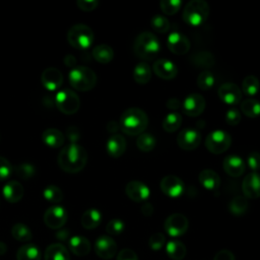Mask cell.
<instances>
[{"label":"cell","mask_w":260,"mask_h":260,"mask_svg":"<svg viewBox=\"0 0 260 260\" xmlns=\"http://www.w3.org/2000/svg\"><path fill=\"white\" fill-rule=\"evenodd\" d=\"M87 152L76 143L64 146L58 155V165L66 173H78L86 165Z\"/></svg>","instance_id":"1"},{"label":"cell","mask_w":260,"mask_h":260,"mask_svg":"<svg viewBox=\"0 0 260 260\" xmlns=\"http://www.w3.org/2000/svg\"><path fill=\"white\" fill-rule=\"evenodd\" d=\"M119 125L125 134L138 136L146 129L148 117L146 113L139 108H129L121 115Z\"/></svg>","instance_id":"2"},{"label":"cell","mask_w":260,"mask_h":260,"mask_svg":"<svg viewBox=\"0 0 260 260\" xmlns=\"http://www.w3.org/2000/svg\"><path fill=\"white\" fill-rule=\"evenodd\" d=\"M133 51L138 58L145 61H151L158 55L160 51V44L153 34L143 31L136 37L133 45Z\"/></svg>","instance_id":"3"},{"label":"cell","mask_w":260,"mask_h":260,"mask_svg":"<svg viewBox=\"0 0 260 260\" xmlns=\"http://www.w3.org/2000/svg\"><path fill=\"white\" fill-rule=\"evenodd\" d=\"M209 15V5L203 0H192L183 10V20L191 26H199L205 22Z\"/></svg>","instance_id":"4"},{"label":"cell","mask_w":260,"mask_h":260,"mask_svg":"<svg viewBox=\"0 0 260 260\" xmlns=\"http://www.w3.org/2000/svg\"><path fill=\"white\" fill-rule=\"evenodd\" d=\"M69 81L73 88L87 91L96 84V75L93 70L86 66H76L69 73Z\"/></svg>","instance_id":"5"},{"label":"cell","mask_w":260,"mask_h":260,"mask_svg":"<svg viewBox=\"0 0 260 260\" xmlns=\"http://www.w3.org/2000/svg\"><path fill=\"white\" fill-rule=\"evenodd\" d=\"M94 36L92 29L83 23H77L70 27L67 34V40L69 44L79 50H85L89 48L93 42Z\"/></svg>","instance_id":"6"},{"label":"cell","mask_w":260,"mask_h":260,"mask_svg":"<svg viewBox=\"0 0 260 260\" xmlns=\"http://www.w3.org/2000/svg\"><path fill=\"white\" fill-rule=\"evenodd\" d=\"M55 102L59 111L65 115L75 114L80 107V100L78 95L69 88L59 90L56 94Z\"/></svg>","instance_id":"7"},{"label":"cell","mask_w":260,"mask_h":260,"mask_svg":"<svg viewBox=\"0 0 260 260\" xmlns=\"http://www.w3.org/2000/svg\"><path fill=\"white\" fill-rule=\"evenodd\" d=\"M232 144L231 135L220 129L210 132L205 139V147L213 154H219L226 151Z\"/></svg>","instance_id":"8"},{"label":"cell","mask_w":260,"mask_h":260,"mask_svg":"<svg viewBox=\"0 0 260 260\" xmlns=\"http://www.w3.org/2000/svg\"><path fill=\"white\" fill-rule=\"evenodd\" d=\"M189 226L188 218L182 213H173L165 220L164 228L167 234L171 237L177 238L183 236Z\"/></svg>","instance_id":"9"},{"label":"cell","mask_w":260,"mask_h":260,"mask_svg":"<svg viewBox=\"0 0 260 260\" xmlns=\"http://www.w3.org/2000/svg\"><path fill=\"white\" fill-rule=\"evenodd\" d=\"M67 221L66 209L60 205L49 207L44 214L45 224L53 230L61 229Z\"/></svg>","instance_id":"10"},{"label":"cell","mask_w":260,"mask_h":260,"mask_svg":"<svg viewBox=\"0 0 260 260\" xmlns=\"http://www.w3.org/2000/svg\"><path fill=\"white\" fill-rule=\"evenodd\" d=\"M159 187L162 193L171 198L180 197L185 190V184L182 181V179L174 175L164 177L160 180Z\"/></svg>","instance_id":"11"},{"label":"cell","mask_w":260,"mask_h":260,"mask_svg":"<svg viewBox=\"0 0 260 260\" xmlns=\"http://www.w3.org/2000/svg\"><path fill=\"white\" fill-rule=\"evenodd\" d=\"M117 250V243L110 236H101L94 242V252L102 259H112L116 256Z\"/></svg>","instance_id":"12"},{"label":"cell","mask_w":260,"mask_h":260,"mask_svg":"<svg viewBox=\"0 0 260 260\" xmlns=\"http://www.w3.org/2000/svg\"><path fill=\"white\" fill-rule=\"evenodd\" d=\"M205 104V100L201 94L190 93L183 101V113L189 117H197L203 113Z\"/></svg>","instance_id":"13"},{"label":"cell","mask_w":260,"mask_h":260,"mask_svg":"<svg viewBox=\"0 0 260 260\" xmlns=\"http://www.w3.org/2000/svg\"><path fill=\"white\" fill-rule=\"evenodd\" d=\"M217 94L220 101L229 106H236L242 100V91L240 87L233 82L222 83L217 90Z\"/></svg>","instance_id":"14"},{"label":"cell","mask_w":260,"mask_h":260,"mask_svg":"<svg viewBox=\"0 0 260 260\" xmlns=\"http://www.w3.org/2000/svg\"><path fill=\"white\" fill-rule=\"evenodd\" d=\"M167 45L169 50L175 55H185L190 50V41L179 31H172L168 36Z\"/></svg>","instance_id":"15"},{"label":"cell","mask_w":260,"mask_h":260,"mask_svg":"<svg viewBox=\"0 0 260 260\" xmlns=\"http://www.w3.org/2000/svg\"><path fill=\"white\" fill-rule=\"evenodd\" d=\"M201 141L200 133L193 128H186L182 130L177 136V143L180 148L184 150L196 149Z\"/></svg>","instance_id":"16"},{"label":"cell","mask_w":260,"mask_h":260,"mask_svg":"<svg viewBox=\"0 0 260 260\" xmlns=\"http://www.w3.org/2000/svg\"><path fill=\"white\" fill-rule=\"evenodd\" d=\"M125 193L134 202H144L150 196L149 188L140 181H130L125 187Z\"/></svg>","instance_id":"17"},{"label":"cell","mask_w":260,"mask_h":260,"mask_svg":"<svg viewBox=\"0 0 260 260\" xmlns=\"http://www.w3.org/2000/svg\"><path fill=\"white\" fill-rule=\"evenodd\" d=\"M152 70L156 76L165 80L174 79L178 74L176 64L173 61L165 58L156 60L152 65Z\"/></svg>","instance_id":"18"},{"label":"cell","mask_w":260,"mask_h":260,"mask_svg":"<svg viewBox=\"0 0 260 260\" xmlns=\"http://www.w3.org/2000/svg\"><path fill=\"white\" fill-rule=\"evenodd\" d=\"M242 190L244 196L249 199L260 197V175L257 172L249 173L243 180Z\"/></svg>","instance_id":"19"},{"label":"cell","mask_w":260,"mask_h":260,"mask_svg":"<svg viewBox=\"0 0 260 260\" xmlns=\"http://www.w3.org/2000/svg\"><path fill=\"white\" fill-rule=\"evenodd\" d=\"M222 168L229 176L237 178L244 174L246 170V164L239 155L229 154L223 158Z\"/></svg>","instance_id":"20"},{"label":"cell","mask_w":260,"mask_h":260,"mask_svg":"<svg viewBox=\"0 0 260 260\" xmlns=\"http://www.w3.org/2000/svg\"><path fill=\"white\" fill-rule=\"evenodd\" d=\"M41 81L47 89L55 90L61 86L63 82V75L57 68L49 67L43 71L41 75Z\"/></svg>","instance_id":"21"},{"label":"cell","mask_w":260,"mask_h":260,"mask_svg":"<svg viewBox=\"0 0 260 260\" xmlns=\"http://www.w3.org/2000/svg\"><path fill=\"white\" fill-rule=\"evenodd\" d=\"M68 246L70 251L79 257L86 256L91 249L90 242L83 236L71 237L68 241Z\"/></svg>","instance_id":"22"},{"label":"cell","mask_w":260,"mask_h":260,"mask_svg":"<svg viewBox=\"0 0 260 260\" xmlns=\"http://www.w3.org/2000/svg\"><path fill=\"white\" fill-rule=\"evenodd\" d=\"M198 180H199V183L201 184V186L204 189L209 190V191H214V190L218 189V187L220 185V178H219L218 174L210 169L202 170L199 173Z\"/></svg>","instance_id":"23"},{"label":"cell","mask_w":260,"mask_h":260,"mask_svg":"<svg viewBox=\"0 0 260 260\" xmlns=\"http://www.w3.org/2000/svg\"><path fill=\"white\" fill-rule=\"evenodd\" d=\"M107 152L112 157H120L126 150V140L120 134L112 135L107 141Z\"/></svg>","instance_id":"24"},{"label":"cell","mask_w":260,"mask_h":260,"mask_svg":"<svg viewBox=\"0 0 260 260\" xmlns=\"http://www.w3.org/2000/svg\"><path fill=\"white\" fill-rule=\"evenodd\" d=\"M23 193L24 190L22 185L15 180L9 181L3 188L4 198L10 203L18 202L22 198Z\"/></svg>","instance_id":"25"},{"label":"cell","mask_w":260,"mask_h":260,"mask_svg":"<svg viewBox=\"0 0 260 260\" xmlns=\"http://www.w3.org/2000/svg\"><path fill=\"white\" fill-rule=\"evenodd\" d=\"M45 260H70L68 249L60 243L49 245L45 251Z\"/></svg>","instance_id":"26"},{"label":"cell","mask_w":260,"mask_h":260,"mask_svg":"<svg viewBox=\"0 0 260 260\" xmlns=\"http://www.w3.org/2000/svg\"><path fill=\"white\" fill-rule=\"evenodd\" d=\"M102 221V213L100 210L90 208L83 212L81 215V225L86 230H93L100 225Z\"/></svg>","instance_id":"27"},{"label":"cell","mask_w":260,"mask_h":260,"mask_svg":"<svg viewBox=\"0 0 260 260\" xmlns=\"http://www.w3.org/2000/svg\"><path fill=\"white\" fill-rule=\"evenodd\" d=\"M42 139L46 145L56 148V147L62 146V144L64 143L65 137H64L63 133L61 131H59L58 129L50 128L43 132Z\"/></svg>","instance_id":"28"},{"label":"cell","mask_w":260,"mask_h":260,"mask_svg":"<svg viewBox=\"0 0 260 260\" xmlns=\"http://www.w3.org/2000/svg\"><path fill=\"white\" fill-rule=\"evenodd\" d=\"M166 253L173 260H182L187 254V249L183 242L171 240L166 245Z\"/></svg>","instance_id":"29"},{"label":"cell","mask_w":260,"mask_h":260,"mask_svg":"<svg viewBox=\"0 0 260 260\" xmlns=\"http://www.w3.org/2000/svg\"><path fill=\"white\" fill-rule=\"evenodd\" d=\"M40 249L30 243L24 244L16 251V260H41Z\"/></svg>","instance_id":"30"},{"label":"cell","mask_w":260,"mask_h":260,"mask_svg":"<svg viewBox=\"0 0 260 260\" xmlns=\"http://www.w3.org/2000/svg\"><path fill=\"white\" fill-rule=\"evenodd\" d=\"M133 78L138 84H146L151 79V68L146 62L138 63L133 69Z\"/></svg>","instance_id":"31"},{"label":"cell","mask_w":260,"mask_h":260,"mask_svg":"<svg viewBox=\"0 0 260 260\" xmlns=\"http://www.w3.org/2000/svg\"><path fill=\"white\" fill-rule=\"evenodd\" d=\"M92 57L94 60H96L99 63L107 64L111 62L114 58V51L113 49L105 44L95 46L92 49Z\"/></svg>","instance_id":"32"},{"label":"cell","mask_w":260,"mask_h":260,"mask_svg":"<svg viewBox=\"0 0 260 260\" xmlns=\"http://www.w3.org/2000/svg\"><path fill=\"white\" fill-rule=\"evenodd\" d=\"M241 111L249 118L260 116V102L253 98H248L241 103Z\"/></svg>","instance_id":"33"},{"label":"cell","mask_w":260,"mask_h":260,"mask_svg":"<svg viewBox=\"0 0 260 260\" xmlns=\"http://www.w3.org/2000/svg\"><path fill=\"white\" fill-rule=\"evenodd\" d=\"M11 235L16 241L23 243L29 242L32 239V233L30 229L26 224L21 222H17L12 226Z\"/></svg>","instance_id":"34"},{"label":"cell","mask_w":260,"mask_h":260,"mask_svg":"<svg viewBox=\"0 0 260 260\" xmlns=\"http://www.w3.org/2000/svg\"><path fill=\"white\" fill-rule=\"evenodd\" d=\"M249 204H248V200L245 196H235L229 204V209L231 211V213H233L236 216H240L246 213V211L248 210Z\"/></svg>","instance_id":"35"},{"label":"cell","mask_w":260,"mask_h":260,"mask_svg":"<svg viewBox=\"0 0 260 260\" xmlns=\"http://www.w3.org/2000/svg\"><path fill=\"white\" fill-rule=\"evenodd\" d=\"M260 89L259 79L255 75H248L243 79L242 90L247 96H255Z\"/></svg>","instance_id":"36"},{"label":"cell","mask_w":260,"mask_h":260,"mask_svg":"<svg viewBox=\"0 0 260 260\" xmlns=\"http://www.w3.org/2000/svg\"><path fill=\"white\" fill-rule=\"evenodd\" d=\"M182 124V116L177 112L169 113L162 120V128L166 132L172 133L180 128Z\"/></svg>","instance_id":"37"},{"label":"cell","mask_w":260,"mask_h":260,"mask_svg":"<svg viewBox=\"0 0 260 260\" xmlns=\"http://www.w3.org/2000/svg\"><path fill=\"white\" fill-rule=\"evenodd\" d=\"M136 145L141 151L149 152L155 147L156 140L152 134L141 133L136 139Z\"/></svg>","instance_id":"38"},{"label":"cell","mask_w":260,"mask_h":260,"mask_svg":"<svg viewBox=\"0 0 260 260\" xmlns=\"http://www.w3.org/2000/svg\"><path fill=\"white\" fill-rule=\"evenodd\" d=\"M194 65L200 68H210L213 66L215 60L213 55L209 52H199L193 56L192 59Z\"/></svg>","instance_id":"39"},{"label":"cell","mask_w":260,"mask_h":260,"mask_svg":"<svg viewBox=\"0 0 260 260\" xmlns=\"http://www.w3.org/2000/svg\"><path fill=\"white\" fill-rule=\"evenodd\" d=\"M150 25L155 31H157L159 34L168 32L169 29H170L169 19L166 16L161 15V14L153 15L150 19Z\"/></svg>","instance_id":"40"},{"label":"cell","mask_w":260,"mask_h":260,"mask_svg":"<svg viewBox=\"0 0 260 260\" xmlns=\"http://www.w3.org/2000/svg\"><path fill=\"white\" fill-rule=\"evenodd\" d=\"M214 83H215L214 75L208 70L202 71L197 77V85L202 90H208L212 88Z\"/></svg>","instance_id":"41"},{"label":"cell","mask_w":260,"mask_h":260,"mask_svg":"<svg viewBox=\"0 0 260 260\" xmlns=\"http://www.w3.org/2000/svg\"><path fill=\"white\" fill-rule=\"evenodd\" d=\"M44 197L51 203H59L63 199V193L59 187L49 185L44 190Z\"/></svg>","instance_id":"42"},{"label":"cell","mask_w":260,"mask_h":260,"mask_svg":"<svg viewBox=\"0 0 260 260\" xmlns=\"http://www.w3.org/2000/svg\"><path fill=\"white\" fill-rule=\"evenodd\" d=\"M182 6L181 0H161L159 3L160 10L166 15H173L177 13Z\"/></svg>","instance_id":"43"},{"label":"cell","mask_w":260,"mask_h":260,"mask_svg":"<svg viewBox=\"0 0 260 260\" xmlns=\"http://www.w3.org/2000/svg\"><path fill=\"white\" fill-rule=\"evenodd\" d=\"M15 174L22 180H28L35 175V167L28 162H22L15 167Z\"/></svg>","instance_id":"44"},{"label":"cell","mask_w":260,"mask_h":260,"mask_svg":"<svg viewBox=\"0 0 260 260\" xmlns=\"http://www.w3.org/2000/svg\"><path fill=\"white\" fill-rule=\"evenodd\" d=\"M125 229V223L120 218H113L111 219L106 226V232L111 236H118L120 235Z\"/></svg>","instance_id":"45"},{"label":"cell","mask_w":260,"mask_h":260,"mask_svg":"<svg viewBox=\"0 0 260 260\" xmlns=\"http://www.w3.org/2000/svg\"><path fill=\"white\" fill-rule=\"evenodd\" d=\"M166 244V237L161 233H155L150 236L148 240V246L153 251L160 250Z\"/></svg>","instance_id":"46"},{"label":"cell","mask_w":260,"mask_h":260,"mask_svg":"<svg viewBox=\"0 0 260 260\" xmlns=\"http://www.w3.org/2000/svg\"><path fill=\"white\" fill-rule=\"evenodd\" d=\"M225 122L228 125H231V126H236L240 123L241 121V114L240 112L237 110V109H230L226 114H225Z\"/></svg>","instance_id":"47"},{"label":"cell","mask_w":260,"mask_h":260,"mask_svg":"<svg viewBox=\"0 0 260 260\" xmlns=\"http://www.w3.org/2000/svg\"><path fill=\"white\" fill-rule=\"evenodd\" d=\"M12 173L10 162L3 156H0V180H6Z\"/></svg>","instance_id":"48"},{"label":"cell","mask_w":260,"mask_h":260,"mask_svg":"<svg viewBox=\"0 0 260 260\" xmlns=\"http://www.w3.org/2000/svg\"><path fill=\"white\" fill-rule=\"evenodd\" d=\"M247 162L252 172H256L260 169V153L253 151L249 153L247 157Z\"/></svg>","instance_id":"49"},{"label":"cell","mask_w":260,"mask_h":260,"mask_svg":"<svg viewBox=\"0 0 260 260\" xmlns=\"http://www.w3.org/2000/svg\"><path fill=\"white\" fill-rule=\"evenodd\" d=\"M98 5H99L98 0H78L77 1V6L79 7V9L86 12L94 10L98 7Z\"/></svg>","instance_id":"50"},{"label":"cell","mask_w":260,"mask_h":260,"mask_svg":"<svg viewBox=\"0 0 260 260\" xmlns=\"http://www.w3.org/2000/svg\"><path fill=\"white\" fill-rule=\"evenodd\" d=\"M116 260H138V256L133 250L125 248L118 253Z\"/></svg>","instance_id":"51"},{"label":"cell","mask_w":260,"mask_h":260,"mask_svg":"<svg viewBox=\"0 0 260 260\" xmlns=\"http://www.w3.org/2000/svg\"><path fill=\"white\" fill-rule=\"evenodd\" d=\"M213 260H236L235 259V255L233 252H231L230 250H220L218 251L215 255Z\"/></svg>","instance_id":"52"},{"label":"cell","mask_w":260,"mask_h":260,"mask_svg":"<svg viewBox=\"0 0 260 260\" xmlns=\"http://www.w3.org/2000/svg\"><path fill=\"white\" fill-rule=\"evenodd\" d=\"M67 137L72 143H75L76 140H78L79 137V131L76 127H69L67 130Z\"/></svg>","instance_id":"53"},{"label":"cell","mask_w":260,"mask_h":260,"mask_svg":"<svg viewBox=\"0 0 260 260\" xmlns=\"http://www.w3.org/2000/svg\"><path fill=\"white\" fill-rule=\"evenodd\" d=\"M166 106L170 110H178L181 107V102L177 98H171L167 101Z\"/></svg>","instance_id":"54"},{"label":"cell","mask_w":260,"mask_h":260,"mask_svg":"<svg viewBox=\"0 0 260 260\" xmlns=\"http://www.w3.org/2000/svg\"><path fill=\"white\" fill-rule=\"evenodd\" d=\"M141 213L144 215V216H150L152 215L153 213V206L151 203L149 202H144L141 206Z\"/></svg>","instance_id":"55"},{"label":"cell","mask_w":260,"mask_h":260,"mask_svg":"<svg viewBox=\"0 0 260 260\" xmlns=\"http://www.w3.org/2000/svg\"><path fill=\"white\" fill-rule=\"evenodd\" d=\"M119 127H120V125L117 124L115 121H111L107 125V129L109 132H116L119 129Z\"/></svg>","instance_id":"56"},{"label":"cell","mask_w":260,"mask_h":260,"mask_svg":"<svg viewBox=\"0 0 260 260\" xmlns=\"http://www.w3.org/2000/svg\"><path fill=\"white\" fill-rule=\"evenodd\" d=\"M64 62L68 65V66H74L75 65V58H74V56H71V55H69V56H66L65 57V59H64Z\"/></svg>","instance_id":"57"},{"label":"cell","mask_w":260,"mask_h":260,"mask_svg":"<svg viewBox=\"0 0 260 260\" xmlns=\"http://www.w3.org/2000/svg\"><path fill=\"white\" fill-rule=\"evenodd\" d=\"M6 251H7V246L5 245V243L0 241V256L4 255L6 253Z\"/></svg>","instance_id":"58"}]
</instances>
